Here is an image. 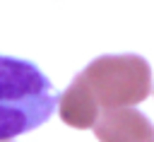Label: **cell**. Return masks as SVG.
Wrapping results in <instances>:
<instances>
[{
	"mask_svg": "<svg viewBox=\"0 0 154 142\" xmlns=\"http://www.w3.org/2000/svg\"><path fill=\"white\" fill-rule=\"evenodd\" d=\"M58 111H60L63 123H67L70 128H77V130L94 128V123H96L99 116H101V111H99L91 91L87 89V84L82 82L79 75H77V77L72 79V84L58 96Z\"/></svg>",
	"mask_w": 154,
	"mask_h": 142,
	"instance_id": "277c9868",
	"label": "cell"
},
{
	"mask_svg": "<svg viewBox=\"0 0 154 142\" xmlns=\"http://www.w3.org/2000/svg\"><path fill=\"white\" fill-rule=\"evenodd\" d=\"M55 106L58 91L31 60L0 55V142L41 128Z\"/></svg>",
	"mask_w": 154,
	"mask_h": 142,
	"instance_id": "6da1fadb",
	"label": "cell"
},
{
	"mask_svg": "<svg viewBox=\"0 0 154 142\" xmlns=\"http://www.w3.org/2000/svg\"><path fill=\"white\" fill-rule=\"evenodd\" d=\"M94 135L99 142H154V125L142 111L128 106L103 111L94 123Z\"/></svg>",
	"mask_w": 154,
	"mask_h": 142,
	"instance_id": "3957f363",
	"label": "cell"
},
{
	"mask_svg": "<svg viewBox=\"0 0 154 142\" xmlns=\"http://www.w3.org/2000/svg\"><path fill=\"white\" fill-rule=\"evenodd\" d=\"M82 82L91 91L99 111L128 108L144 101L152 91V67L142 55H101L82 72Z\"/></svg>",
	"mask_w": 154,
	"mask_h": 142,
	"instance_id": "7a4b0ae2",
	"label": "cell"
}]
</instances>
